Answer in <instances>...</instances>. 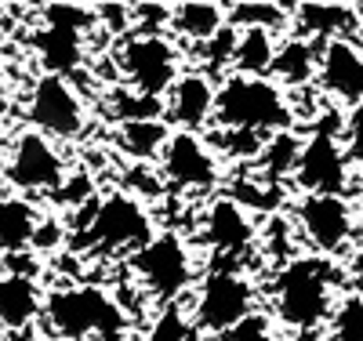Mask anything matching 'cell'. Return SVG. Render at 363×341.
Instances as JSON below:
<instances>
[{"label":"cell","instance_id":"1","mask_svg":"<svg viewBox=\"0 0 363 341\" xmlns=\"http://www.w3.org/2000/svg\"><path fill=\"white\" fill-rule=\"evenodd\" d=\"M335 258H291L272 280V313L287 330H316L338 305Z\"/></svg>","mask_w":363,"mask_h":341},{"label":"cell","instance_id":"2","mask_svg":"<svg viewBox=\"0 0 363 341\" xmlns=\"http://www.w3.org/2000/svg\"><path fill=\"white\" fill-rule=\"evenodd\" d=\"M222 131H247V135H284L294 123V109L269 77H225L215 91V116Z\"/></svg>","mask_w":363,"mask_h":341},{"label":"cell","instance_id":"3","mask_svg":"<svg viewBox=\"0 0 363 341\" xmlns=\"http://www.w3.org/2000/svg\"><path fill=\"white\" fill-rule=\"evenodd\" d=\"M40 320L48 334L66 337V341H84V337H113L124 330V308H120L102 287L77 284L51 291L44 298Z\"/></svg>","mask_w":363,"mask_h":341},{"label":"cell","instance_id":"4","mask_svg":"<svg viewBox=\"0 0 363 341\" xmlns=\"http://www.w3.org/2000/svg\"><path fill=\"white\" fill-rule=\"evenodd\" d=\"M153 240V218L131 193H109L84 225V247L99 255H135Z\"/></svg>","mask_w":363,"mask_h":341},{"label":"cell","instance_id":"5","mask_svg":"<svg viewBox=\"0 0 363 341\" xmlns=\"http://www.w3.org/2000/svg\"><path fill=\"white\" fill-rule=\"evenodd\" d=\"M255 284L236 269H215L200 284L196 305H193V327L203 337H225L233 334L244 320L255 316Z\"/></svg>","mask_w":363,"mask_h":341},{"label":"cell","instance_id":"6","mask_svg":"<svg viewBox=\"0 0 363 341\" xmlns=\"http://www.w3.org/2000/svg\"><path fill=\"white\" fill-rule=\"evenodd\" d=\"M124 80L131 84V91L138 99H153L164 102V95L171 91V84L182 77L178 73V47L164 37V33H135L120 44V51L113 55Z\"/></svg>","mask_w":363,"mask_h":341},{"label":"cell","instance_id":"7","mask_svg":"<svg viewBox=\"0 0 363 341\" xmlns=\"http://www.w3.org/2000/svg\"><path fill=\"white\" fill-rule=\"evenodd\" d=\"M26 116L33 123V131L51 142H73L87 131V109H84V99L77 95V87L69 84V77L44 73L33 84Z\"/></svg>","mask_w":363,"mask_h":341},{"label":"cell","instance_id":"8","mask_svg":"<svg viewBox=\"0 0 363 341\" xmlns=\"http://www.w3.org/2000/svg\"><path fill=\"white\" fill-rule=\"evenodd\" d=\"M131 269L135 276L149 287V294H157L164 305H171L182 291H189L193 284V255L174 233L153 236L142 251L131 255Z\"/></svg>","mask_w":363,"mask_h":341},{"label":"cell","instance_id":"9","mask_svg":"<svg viewBox=\"0 0 363 341\" xmlns=\"http://www.w3.org/2000/svg\"><path fill=\"white\" fill-rule=\"evenodd\" d=\"M291 178L301 196H345L349 189V160L335 131H316L298 145Z\"/></svg>","mask_w":363,"mask_h":341},{"label":"cell","instance_id":"10","mask_svg":"<svg viewBox=\"0 0 363 341\" xmlns=\"http://www.w3.org/2000/svg\"><path fill=\"white\" fill-rule=\"evenodd\" d=\"M95 22V11L77 8V4H58V8H44V26L37 33V51L44 69L55 77H69L80 58H84V33Z\"/></svg>","mask_w":363,"mask_h":341},{"label":"cell","instance_id":"11","mask_svg":"<svg viewBox=\"0 0 363 341\" xmlns=\"http://www.w3.org/2000/svg\"><path fill=\"white\" fill-rule=\"evenodd\" d=\"M4 178L18 193H55L66 181V160L51 138H44L37 131H22V135H15V142L8 149Z\"/></svg>","mask_w":363,"mask_h":341},{"label":"cell","instance_id":"12","mask_svg":"<svg viewBox=\"0 0 363 341\" xmlns=\"http://www.w3.org/2000/svg\"><path fill=\"white\" fill-rule=\"evenodd\" d=\"M294 222L320 258L342 255L356 233V214L345 196H298Z\"/></svg>","mask_w":363,"mask_h":341},{"label":"cell","instance_id":"13","mask_svg":"<svg viewBox=\"0 0 363 341\" xmlns=\"http://www.w3.org/2000/svg\"><path fill=\"white\" fill-rule=\"evenodd\" d=\"M160 178L178 185V189H193V193H207L218 185V157L200 135H189V131H171V138L164 142V152H160Z\"/></svg>","mask_w":363,"mask_h":341},{"label":"cell","instance_id":"14","mask_svg":"<svg viewBox=\"0 0 363 341\" xmlns=\"http://www.w3.org/2000/svg\"><path fill=\"white\" fill-rule=\"evenodd\" d=\"M320 87L342 106L363 102V51L356 40H330L320 51Z\"/></svg>","mask_w":363,"mask_h":341},{"label":"cell","instance_id":"15","mask_svg":"<svg viewBox=\"0 0 363 341\" xmlns=\"http://www.w3.org/2000/svg\"><path fill=\"white\" fill-rule=\"evenodd\" d=\"M258 229L251 222L247 207L240 203L236 196H215L207 203V214H203V240L211 251L218 255H244L247 247L255 243Z\"/></svg>","mask_w":363,"mask_h":341},{"label":"cell","instance_id":"16","mask_svg":"<svg viewBox=\"0 0 363 341\" xmlns=\"http://www.w3.org/2000/svg\"><path fill=\"white\" fill-rule=\"evenodd\" d=\"M215 80L207 73H182L171 91L164 95V113L171 123H178V131L196 135L203 123L215 116Z\"/></svg>","mask_w":363,"mask_h":341},{"label":"cell","instance_id":"17","mask_svg":"<svg viewBox=\"0 0 363 341\" xmlns=\"http://www.w3.org/2000/svg\"><path fill=\"white\" fill-rule=\"evenodd\" d=\"M301 40L330 44V40H352L359 33L356 4H298L291 8Z\"/></svg>","mask_w":363,"mask_h":341},{"label":"cell","instance_id":"18","mask_svg":"<svg viewBox=\"0 0 363 341\" xmlns=\"http://www.w3.org/2000/svg\"><path fill=\"white\" fill-rule=\"evenodd\" d=\"M44 294L37 280H26L15 272H0V330H26L40 320Z\"/></svg>","mask_w":363,"mask_h":341},{"label":"cell","instance_id":"19","mask_svg":"<svg viewBox=\"0 0 363 341\" xmlns=\"http://www.w3.org/2000/svg\"><path fill=\"white\" fill-rule=\"evenodd\" d=\"M320 51H323V44L301 40V37H291V40L277 44L269 80L277 87H301V84H309L316 77V66H320Z\"/></svg>","mask_w":363,"mask_h":341},{"label":"cell","instance_id":"20","mask_svg":"<svg viewBox=\"0 0 363 341\" xmlns=\"http://www.w3.org/2000/svg\"><path fill=\"white\" fill-rule=\"evenodd\" d=\"M37 229H40V214L33 203L22 196H11V193L0 196V251L8 258L26 255L33 247Z\"/></svg>","mask_w":363,"mask_h":341},{"label":"cell","instance_id":"21","mask_svg":"<svg viewBox=\"0 0 363 341\" xmlns=\"http://www.w3.org/2000/svg\"><path fill=\"white\" fill-rule=\"evenodd\" d=\"M167 26L178 37H186L193 44L215 40L225 29V4H211V0H193V4H178L167 15Z\"/></svg>","mask_w":363,"mask_h":341},{"label":"cell","instance_id":"22","mask_svg":"<svg viewBox=\"0 0 363 341\" xmlns=\"http://www.w3.org/2000/svg\"><path fill=\"white\" fill-rule=\"evenodd\" d=\"M113 138H116V149L128 152L131 160L153 164V160H160L164 142L171 138V128L164 120H120Z\"/></svg>","mask_w":363,"mask_h":341},{"label":"cell","instance_id":"23","mask_svg":"<svg viewBox=\"0 0 363 341\" xmlns=\"http://www.w3.org/2000/svg\"><path fill=\"white\" fill-rule=\"evenodd\" d=\"M272 55H277V37L265 29H236L233 44V77H269Z\"/></svg>","mask_w":363,"mask_h":341},{"label":"cell","instance_id":"24","mask_svg":"<svg viewBox=\"0 0 363 341\" xmlns=\"http://www.w3.org/2000/svg\"><path fill=\"white\" fill-rule=\"evenodd\" d=\"M225 18L233 22V29H265V33H280L291 22V8L284 4H229Z\"/></svg>","mask_w":363,"mask_h":341},{"label":"cell","instance_id":"25","mask_svg":"<svg viewBox=\"0 0 363 341\" xmlns=\"http://www.w3.org/2000/svg\"><path fill=\"white\" fill-rule=\"evenodd\" d=\"M330 341H363V298L345 294L330 313Z\"/></svg>","mask_w":363,"mask_h":341},{"label":"cell","instance_id":"26","mask_svg":"<svg viewBox=\"0 0 363 341\" xmlns=\"http://www.w3.org/2000/svg\"><path fill=\"white\" fill-rule=\"evenodd\" d=\"M189 337H193V323L186 320V313H182L178 305H167L157 316V323H153L145 341H189Z\"/></svg>","mask_w":363,"mask_h":341},{"label":"cell","instance_id":"27","mask_svg":"<svg viewBox=\"0 0 363 341\" xmlns=\"http://www.w3.org/2000/svg\"><path fill=\"white\" fill-rule=\"evenodd\" d=\"M338 142H342V149H345V160H349V164H363V102H356V106L345 113V123H342Z\"/></svg>","mask_w":363,"mask_h":341},{"label":"cell","instance_id":"28","mask_svg":"<svg viewBox=\"0 0 363 341\" xmlns=\"http://www.w3.org/2000/svg\"><path fill=\"white\" fill-rule=\"evenodd\" d=\"M211 149H225L229 157H236V160H255V157H262L265 142H262V135H247V131H225V142H215Z\"/></svg>","mask_w":363,"mask_h":341},{"label":"cell","instance_id":"29","mask_svg":"<svg viewBox=\"0 0 363 341\" xmlns=\"http://www.w3.org/2000/svg\"><path fill=\"white\" fill-rule=\"evenodd\" d=\"M229 341H280V337H272V330H269V320H262V316H251V320H244L233 334H225Z\"/></svg>","mask_w":363,"mask_h":341},{"label":"cell","instance_id":"30","mask_svg":"<svg viewBox=\"0 0 363 341\" xmlns=\"http://www.w3.org/2000/svg\"><path fill=\"white\" fill-rule=\"evenodd\" d=\"M345 280L352 284V294L363 298V243L352 251V258H349V265H345Z\"/></svg>","mask_w":363,"mask_h":341},{"label":"cell","instance_id":"31","mask_svg":"<svg viewBox=\"0 0 363 341\" xmlns=\"http://www.w3.org/2000/svg\"><path fill=\"white\" fill-rule=\"evenodd\" d=\"M4 164H8V145H4V138H0V178H4Z\"/></svg>","mask_w":363,"mask_h":341},{"label":"cell","instance_id":"32","mask_svg":"<svg viewBox=\"0 0 363 341\" xmlns=\"http://www.w3.org/2000/svg\"><path fill=\"white\" fill-rule=\"evenodd\" d=\"M356 15H359V33H356L359 40H356V44H359V51H363V4H356Z\"/></svg>","mask_w":363,"mask_h":341},{"label":"cell","instance_id":"33","mask_svg":"<svg viewBox=\"0 0 363 341\" xmlns=\"http://www.w3.org/2000/svg\"><path fill=\"white\" fill-rule=\"evenodd\" d=\"M4 109H8V102H4V95H0V120H4Z\"/></svg>","mask_w":363,"mask_h":341},{"label":"cell","instance_id":"34","mask_svg":"<svg viewBox=\"0 0 363 341\" xmlns=\"http://www.w3.org/2000/svg\"><path fill=\"white\" fill-rule=\"evenodd\" d=\"M189 341H207V337H189Z\"/></svg>","mask_w":363,"mask_h":341}]
</instances>
